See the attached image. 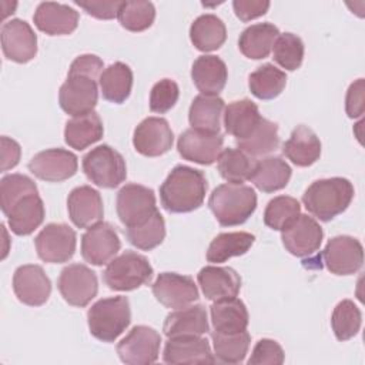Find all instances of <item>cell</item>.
<instances>
[{"label":"cell","instance_id":"6da1fadb","mask_svg":"<svg viewBox=\"0 0 365 365\" xmlns=\"http://www.w3.org/2000/svg\"><path fill=\"white\" fill-rule=\"evenodd\" d=\"M207 192L202 171L188 165H175L160 187V200L170 212H191L200 208Z\"/></svg>","mask_w":365,"mask_h":365},{"label":"cell","instance_id":"7a4b0ae2","mask_svg":"<svg viewBox=\"0 0 365 365\" xmlns=\"http://www.w3.org/2000/svg\"><path fill=\"white\" fill-rule=\"evenodd\" d=\"M352 198L354 185L342 177L317 180L302 194V202L308 212L325 222L342 214Z\"/></svg>","mask_w":365,"mask_h":365},{"label":"cell","instance_id":"3957f363","mask_svg":"<svg viewBox=\"0 0 365 365\" xmlns=\"http://www.w3.org/2000/svg\"><path fill=\"white\" fill-rule=\"evenodd\" d=\"M208 207L222 227L244 224L257 208V194L245 184H221L212 190Z\"/></svg>","mask_w":365,"mask_h":365},{"label":"cell","instance_id":"277c9868","mask_svg":"<svg viewBox=\"0 0 365 365\" xmlns=\"http://www.w3.org/2000/svg\"><path fill=\"white\" fill-rule=\"evenodd\" d=\"M87 322L94 338L103 342H114L131 322L128 298L118 295L98 299L88 309Z\"/></svg>","mask_w":365,"mask_h":365},{"label":"cell","instance_id":"5b68a950","mask_svg":"<svg viewBox=\"0 0 365 365\" xmlns=\"http://www.w3.org/2000/svg\"><path fill=\"white\" fill-rule=\"evenodd\" d=\"M153 274L154 269L144 255L125 251L108 262L103 272V279L110 289L133 291L148 284Z\"/></svg>","mask_w":365,"mask_h":365},{"label":"cell","instance_id":"8992f818","mask_svg":"<svg viewBox=\"0 0 365 365\" xmlns=\"http://www.w3.org/2000/svg\"><path fill=\"white\" fill-rule=\"evenodd\" d=\"M83 171L93 184L103 188H115L127 177L123 155L107 144L97 145L83 157Z\"/></svg>","mask_w":365,"mask_h":365},{"label":"cell","instance_id":"52a82bcc","mask_svg":"<svg viewBox=\"0 0 365 365\" xmlns=\"http://www.w3.org/2000/svg\"><path fill=\"white\" fill-rule=\"evenodd\" d=\"M117 215L127 227H134L147 221L157 210L155 194L141 184H125L117 194Z\"/></svg>","mask_w":365,"mask_h":365},{"label":"cell","instance_id":"ba28073f","mask_svg":"<svg viewBox=\"0 0 365 365\" xmlns=\"http://www.w3.org/2000/svg\"><path fill=\"white\" fill-rule=\"evenodd\" d=\"M34 244L40 259L50 264H61L73 258L77 235L70 225L51 222L37 234Z\"/></svg>","mask_w":365,"mask_h":365},{"label":"cell","instance_id":"9c48e42d","mask_svg":"<svg viewBox=\"0 0 365 365\" xmlns=\"http://www.w3.org/2000/svg\"><path fill=\"white\" fill-rule=\"evenodd\" d=\"M161 335L151 327L135 325L118 344L117 354L124 364L148 365L158 359Z\"/></svg>","mask_w":365,"mask_h":365},{"label":"cell","instance_id":"30bf717a","mask_svg":"<svg viewBox=\"0 0 365 365\" xmlns=\"http://www.w3.org/2000/svg\"><path fill=\"white\" fill-rule=\"evenodd\" d=\"M57 288L73 307H86L97 295L98 279L93 269L83 264H70L64 267L57 279Z\"/></svg>","mask_w":365,"mask_h":365},{"label":"cell","instance_id":"8fae6325","mask_svg":"<svg viewBox=\"0 0 365 365\" xmlns=\"http://www.w3.org/2000/svg\"><path fill=\"white\" fill-rule=\"evenodd\" d=\"M321 258L331 274L351 275L362 267L364 248L351 235H336L327 242Z\"/></svg>","mask_w":365,"mask_h":365},{"label":"cell","instance_id":"7c38bea8","mask_svg":"<svg viewBox=\"0 0 365 365\" xmlns=\"http://www.w3.org/2000/svg\"><path fill=\"white\" fill-rule=\"evenodd\" d=\"M120 248L121 242L117 231L104 221L88 227L81 237V255L84 261L97 267L108 264Z\"/></svg>","mask_w":365,"mask_h":365},{"label":"cell","instance_id":"4fadbf2b","mask_svg":"<svg viewBox=\"0 0 365 365\" xmlns=\"http://www.w3.org/2000/svg\"><path fill=\"white\" fill-rule=\"evenodd\" d=\"M1 50L14 63H27L37 54V36L31 26L21 19H11L1 26Z\"/></svg>","mask_w":365,"mask_h":365},{"label":"cell","instance_id":"5bb4252c","mask_svg":"<svg viewBox=\"0 0 365 365\" xmlns=\"http://www.w3.org/2000/svg\"><path fill=\"white\" fill-rule=\"evenodd\" d=\"M155 299L165 308L178 309L191 305L198 299V288L188 275L163 272L151 285Z\"/></svg>","mask_w":365,"mask_h":365},{"label":"cell","instance_id":"9a60e30c","mask_svg":"<svg viewBox=\"0 0 365 365\" xmlns=\"http://www.w3.org/2000/svg\"><path fill=\"white\" fill-rule=\"evenodd\" d=\"M97 100V83L86 76H68L58 91L61 110L73 117L94 111Z\"/></svg>","mask_w":365,"mask_h":365},{"label":"cell","instance_id":"2e32d148","mask_svg":"<svg viewBox=\"0 0 365 365\" xmlns=\"http://www.w3.org/2000/svg\"><path fill=\"white\" fill-rule=\"evenodd\" d=\"M285 250L295 257H308L319 250L324 231L309 215L299 214L287 228L281 231Z\"/></svg>","mask_w":365,"mask_h":365},{"label":"cell","instance_id":"e0dca14e","mask_svg":"<svg viewBox=\"0 0 365 365\" xmlns=\"http://www.w3.org/2000/svg\"><path fill=\"white\" fill-rule=\"evenodd\" d=\"M173 143V130L168 121L163 117H147L134 130L133 144L135 151L141 155H163L171 150Z\"/></svg>","mask_w":365,"mask_h":365},{"label":"cell","instance_id":"ac0fdd59","mask_svg":"<svg viewBox=\"0 0 365 365\" xmlns=\"http://www.w3.org/2000/svg\"><path fill=\"white\" fill-rule=\"evenodd\" d=\"M77 157L64 148L40 151L29 163L30 173L47 182H60L68 180L77 173Z\"/></svg>","mask_w":365,"mask_h":365},{"label":"cell","instance_id":"d6986e66","mask_svg":"<svg viewBox=\"0 0 365 365\" xmlns=\"http://www.w3.org/2000/svg\"><path fill=\"white\" fill-rule=\"evenodd\" d=\"M224 137L217 133H205L195 128H188L178 137L177 150L184 160L210 165L215 163L222 151Z\"/></svg>","mask_w":365,"mask_h":365},{"label":"cell","instance_id":"ffe728a7","mask_svg":"<svg viewBox=\"0 0 365 365\" xmlns=\"http://www.w3.org/2000/svg\"><path fill=\"white\" fill-rule=\"evenodd\" d=\"M13 291L20 302L40 307L47 302L51 294V281L40 265H21L14 271Z\"/></svg>","mask_w":365,"mask_h":365},{"label":"cell","instance_id":"44dd1931","mask_svg":"<svg viewBox=\"0 0 365 365\" xmlns=\"http://www.w3.org/2000/svg\"><path fill=\"white\" fill-rule=\"evenodd\" d=\"M165 364H214L210 342L202 335L168 338L163 352Z\"/></svg>","mask_w":365,"mask_h":365},{"label":"cell","instance_id":"7402d4cb","mask_svg":"<svg viewBox=\"0 0 365 365\" xmlns=\"http://www.w3.org/2000/svg\"><path fill=\"white\" fill-rule=\"evenodd\" d=\"M67 211L71 222L78 228H88L100 222L104 215L100 192L90 185L76 187L68 194Z\"/></svg>","mask_w":365,"mask_h":365},{"label":"cell","instance_id":"603a6c76","mask_svg":"<svg viewBox=\"0 0 365 365\" xmlns=\"http://www.w3.org/2000/svg\"><path fill=\"white\" fill-rule=\"evenodd\" d=\"M202 294L210 301L235 298L241 289V278L231 267L207 265L197 274Z\"/></svg>","mask_w":365,"mask_h":365},{"label":"cell","instance_id":"cb8c5ba5","mask_svg":"<svg viewBox=\"0 0 365 365\" xmlns=\"http://www.w3.org/2000/svg\"><path fill=\"white\" fill-rule=\"evenodd\" d=\"M33 21L40 31L48 36H63L77 29L78 13L67 4L43 1L37 6Z\"/></svg>","mask_w":365,"mask_h":365},{"label":"cell","instance_id":"d4e9b609","mask_svg":"<svg viewBox=\"0 0 365 365\" xmlns=\"http://www.w3.org/2000/svg\"><path fill=\"white\" fill-rule=\"evenodd\" d=\"M167 338L204 335L210 331L207 309L202 305H188L170 312L163 325Z\"/></svg>","mask_w":365,"mask_h":365},{"label":"cell","instance_id":"484cf974","mask_svg":"<svg viewBox=\"0 0 365 365\" xmlns=\"http://www.w3.org/2000/svg\"><path fill=\"white\" fill-rule=\"evenodd\" d=\"M191 78L201 94L218 96L227 84L228 70L220 57L204 54L192 63Z\"/></svg>","mask_w":365,"mask_h":365},{"label":"cell","instance_id":"4316f807","mask_svg":"<svg viewBox=\"0 0 365 365\" xmlns=\"http://www.w3.org/2000/svg\"><path fill=\"white\" fill-rule=\"evenodd\" d=\"M282 153L292 164L309 167L317 163L321 155V141L309 127L298 125L284 143Z\"/></svg>","mask_w":365,"mask_h":365},{"label":"cell","instance_id":"83f0119b","mask_svg":"<svg viewBox=\"0 0 365 365\" xmlns=\"http://www.w3.org/2000/svg\"><path fill=\"white\" fill-rule=\"evenodd\" d=\"M262 120L255 103L248 98L230 103L224 110L225 131L235 140L247 138Z\"/></svg>","mask_w":365,"mask_h":365},{"label":"cell","instance_id":"f1b7e54d","mask_svg":"<svg viewBox=\"0 0 365 365\" xmlns=\"http://www.w3.org/2000/svg\"><path fill=\"white\" fill-rule=\"evenodd\" d=\"M210 314L214 331L221 334L245 331L250 322L247 307L237 297L214 301V304L210 307Z\"/></svg>","mask_w":365,"mask_h":365},{"label":"cell","instance_id":"f546056e","mask_svg":"<svg viewBox=\"0 0 365 365\" xmlns=\"http://www.w3.org/2000/svg\"><path fill=\"white\" fill-rule=\"evenodd\" d=\"M224 100L218 96H197L188 111V121L191 128L212 133H220L221 117L224 115Z\"/></svg>","mask_w":365,"mask_h":365},{"label":"cell","instance_id":"4dcf8cb0","mask_svg":"<svg viewBox=\"0 0 365 365\" xmlns=\"http://www.w3.org/2000/svg\"><path fill=\"white\" fill-rule=\"evenodd\" d=\"M279 36V30L272 23H257L247 27L238 38L240 51L252 60L268 57L274 43Z\"/></svg>","mask_w":365,"mask_h":365},{"label":"cell","instance_id":"1f68e13d","mask_svg":"<svg viewBox=\"0 0 365 365\" xmlns=\"http://www.w3.org/2000/svg\"><path fill=\"white\" fill-rule=\"evenodd\" d=\"M44 204L37 194H30L19 201L6 215L10 230L16 235H29L44 221Z\"/></svg>","mask_w":365,"mask_h":365},{"label":"cell","instance_id":"d6a6232c","mask_svg":"<svg viewBox=\"0 0 365 365\" xmlns=\"http://www.w3.org/2000/svg\"><path fill=\"white\" fill-rule=\"evenodd\" d=\"M104 134L100 115L96 111L73 117L66 123L64 141L74 150H84L97 143Z\"/></svg>","mask_w":365,"mask_h":365},{"label":"cell","instance_id":"836d02e7","mask_svg":"<svg viewBox=\"0 0 365 365\" xmlns=\"http://www.w3.org/2000/svg\"><path fill=\"white\" fill-rule=\"evenodd\" d=\"M103 97L114 104L124 103L133 88V71L121 61H115L103 70L98 78Z\"/></svg>","mask_w":365,"mask_h":365},{"label":"cell","instance_id":"e575fe53","mask_svg":"<svg viewBox=\"0 0 365 365\" xmlns=\"http://www.w3.org/2000/svg\"><path fill=\"white\" fill-rule=\"evenodd\" d=\"M292 170L281 157H267L257 161L251 182L262 192H274L282 190L289 182Z\"/></svg>","mask_w":365,"mask_h":365},{"label":"cell","instance_id":"d590c367","mask_svg":"<svg viewBox=\"0 0 365 365\" xmlns=\"http://www.w3.org/2000/svg\"><path fill=\"white\" fill-rule=\"evenodd\" d=\"M190 38L200 51H214L225 43L227 29L215 14H201L190 27Z\"/></svg>","mask_w":365,"mask_h":365},{"label":"cell","instance_id":"8d00e7d4","mask_svg":"<svg viewBox=\"0 0 365 365\" xmlns=\"http://www.w3.org/2000/svg\"><path fill=\"white\" fill-rule=\"evenodd\" d=\"M255 237L245 231L237 232H221L218 234L207 250L208 262L220 264L225 262L232 257L244 255L254 244Z\"/></svg>","mask_w":365,"mask_h":365},{"label":"cell","instance_id":"74e56055","mask_svg":"<svg viewBox=\"0 0 365 365\" xmlns=\"http://www.w3.org/2000/svg\"><path fill=\"white\" fill-rule=\"evenodd\" d=\"M214 356L215 361L222 364H240L245 359V355L250 348L251 336L245 331L232 332V334H221L214 331L211 334Z\"/></svg>","mask_w":365,"mask_h":365},{"label":"cell","instance_id":"f35d334b","mask_svg":"<svg viewBox=\"0 0 365 365\" xmlns=\"http://www.w3.org/2000/svg\"><path fill=\"white\" fill-rule=\"evenodd\" d=\"M220 175L232 184H242L251 180L257 161L238 148H225L218 157Z\"/></svg>","mask_w":365,"mask_h":365},{"label":"cell","instance_id":"ab89813d","mask_svg":"<svg viewBox=\"0 0 365 365\" xmlns=\"http://www.w3.org/2000/svg\"><path fill=\"white\" fill-rule=\"evenodd\" d=\"M238 150L244 151L250 157L267 155L277 150L279 144L278 125L267 118H262L257 128L242 140H235Z\"/></svg>","mask_w":365,"mask_h":365},{"label":"cell","instance_id":"60d3db41","mask_svg":"<svg viewBox=\"0 0 365 365\" xmlns=\"http://www.w3.org/2000/svg\"><path fill=\"white\" fill-rule=\"evenodd\" d=\"M287 84V74L274 64L258 67L248 77L251 93L259 100H272L278 97Z\"/></svg>","mask_w":365,"mask_h":365},{"label":"cell","instance_id":"b9f144b4","mask_svg":"<svg viewBox=\"0 0 365 365\" xmlns=\"http://www.w3.org/2000/svg\"><path fill=\"white\" fill-rule=\"evenodd\" d=\"M125 237L138 250L150 251L158 247L165 238V222L163 215L155 211L147 221L143 224L127 227Z\"/></svg>","mask_w":365,"mask_h":365},{"label":"cell","instance_id":"7bdbcfd3","mask_svg":"<svg viewBox=\"0 0 365 365\" xmlns=\"http://www.w3.org/2000/svg\"><path fill=\"white\" fill-rule=\"evenodd\" d=\"M362 324V314L351 299L336 304L331 315V327L338 341H348L358 334Z\"/></svg>","mask_w":365,"mask_h":365},{"label":"cell","instance_id":"ee69618b","mask_svg":"<svg viewBox=\"0 0 365 365\" xmlns=\"http://www.w3.org/2000/svg\"><path fill=\"white\" fill-rule=\"evenodd\" d=\"M37 194L36 182L24 174H9L0 181V207L4 215L24 197Z\"/></svg>","mask_w":365,"mask_h":365},{"label":"cell","instance_id":"f6af8a7d","mask_svg":"<svg viewBox=\"0 0 365 365\" xmlns=\"http://www.w3.org/2000/svg\"><path fill=\"white\" fill-rule=\"evenodd\" d=\"M301 214V205L297 198L278 195L272 198L264 211V224L275 231L287 228Z\"/></svg>","mask_w":365,"mask_h":365},{"label":"cell","instance_id":"bcb514c9","mask_svg":"<svg viewBox=\"0 0 365 365\" xmlns=\"http://www.w3.org/2000/svg\"><path fill=\"white\" fill-rule=\"evenodd\" d=\"M117 19L128 31H144L154 23L155 7L151 1H123Z\"/></svg>","mask_w":365,"mask_h":365},{"label":"cell","instance_id":"7dc6e473","mask_svg":"<svg viewBox=\"0 0 365 365\" xmlns=\"http://www.w3.org/2000/svg\"><path fill=\"white\" fill-rule=\"evenodd\" d=\"M272 58L277 64L288 71H294L301 67L304 60V43L292 33H282L274 43Z\"/></svg>","mask_w":365,"mask_h":365},{"label":"cell","instance_id":"c3c4849f","mask_svg":"<svg viewBox=\"0 0 365 365\" xmlns=\"http://www.w3.org/2000/svg\"><path fill=\"white\" fill-rule=\"evenodd\" d=\"M180 96V88L177 83L171 78H163L157 81L150 93V110L153 113L164 114L170 111Z\"/></svg>","mask_w":365,"mask_h":365},{"label":"cell","instance_id":"681fc988","mask_svg":"<svg viewBox=\"0 0 365 365\" xmlns=\"http://www.w3.org/2000/svg\"><path fill=\"white\" fill-rule=\"evenodd\" d=\"M285 359L282 346L269 338L259 339L248 359V365H281Z\"/></svg>","mask_w":365,"mask_h":365},{"label":"cell","instance_id":"f907efd6","mask_svg":"<svg viewBox=\"0 0 365 365\" xmlns=\"http://www.w3.org/2000/svg\"><path fill=\"white\" fill-rule=\"evenodd\" d=\"M103 73V60L96 54H81L70 66L68 76H86L93 80Z\"/></svg>","mask_w":365,"mask_h":365},{"label":"cell","instance_id":"816d5d0a","mask_svg":"<svg viewBox=\"0 0 365 365\" xmlns=\"http://www.w3.org/2000/svg\"><path fill=\"white\" fill-rule=\"evenodd\" d=\"M345 110L349 118H358L365 111V81L358 78L354 81L346 91Z\"/></svg>","mask_w":365,"mask_h":365},{"label":"cell","instance_id":"f5cc1de1","mask_svg":"<svg viewBox=\"0 0 365 365\" xmlns=\"http://www.w3.org/2000/svg\"><path fill=\"white\" fill-rule=\"evenodd\" d=\"M234 13L241 21H251L264 16L269 9V1L262 0H234Z\"/></svg>","mask_w":365,"mask_h":365},{"label":"cell","instance_id":"db71d44e","mask_svg":"<svg viewBox=\"0 0 365 365\" xmlns=\"http://www.w3.org/2000/svg\"><path fill=\"white\" fill-rule=\"evenodd\" d=\"M83 10H86L90 16L101 20H110L117 17L123 1H74Z\"/></svg>","mask_w":365,"mask_h":365},{"label":"cell","instance_id":"11a10c76","mask_svg":"<svg viewBox=\"0 0 365 365\" xmlns=\"http://www.w3.org/2000/svg\"><path fill=\"white\" fill-rule=\"evenodd\" d=\"M0 141H1V171H7L19 164L21 148L17 141L6 135H3Z\"/></svg>","mask_w":365,"mask_h":365}]
</instances>
